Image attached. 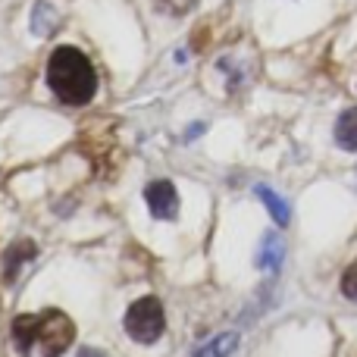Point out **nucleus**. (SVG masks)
Here are the masks:
<instances>
[{"label": "nucleus", "mask_w": 357, "mask_h": 357, "mask_svg": "<svg viewBox=\"0 0 357 357\" xmlns=\"http://www.w3.org/2000/svg\"><path fill=\"white\" fill-rule=\"evenodd\" d=\"M75 335V326L63 310H41V314H19L13 320V345L22 357L31 354V348H41L44 357H60L69 348Z\"/></svg>", "instance_id": "1"}, {"label": "nucleus", "mask_w": 357, "mask_h": 357, "mask_svg": "<svg viewBox=\"0 0 357 357\" xmlns=\"http://www.w3.org/2000/svg\"><path fill=\"white\" fill-rule=\"evenodd\" d=\"M47 85L63 104L82 107L98 91V75H94L91 60L82 50L56 47L47 63Z\"/></svg>", "instance_id": "2"}, {"label": "nucleus", "mask_w": 357, "mask_h": 357, "mask_svg": "<svg viewBox=\"0 0 357 357\" xmlns=\"http://www.w3.org/2000/svg\"><path fill=\"white\" fill-rule=\"evenodd\" d=\"M167 329V317H163V304L157 298H142L129 307L126 314V333L135 342H144V345H154L157 339Z\"/></svg>", "instance_id": "3"}, {"label": "nucleus", "mask_w": 357, "mask_h": 357, "mask_svg": "<svg viewBox=\"0 0 357 357\" xmlns=\"http://www.w3.org/2000/svg\"><path fill=\"white\" fill-rule=\"evenodd\" d=\"M144 201H148L151 213L157 220H176L178 216V195H176V185L173 182H151L144 188Z\"/></svg>", "instance_id": "4"}, {"label": "nucleus", "mask_w": 357, "mask_h": 357, "mask_svg": "<svg viewBox=\"0 0 357 357\" xmlns=\"http://www.w3.org/2000/svg\"><path fill=\"white\" fill-rule=\"evenodd\" d=\"M282 260H285V241H282V235H276V232L264 235V241H260V251H257V266L264 273H276L279 266H282Z\"/></svg>", "instance_id": "5"}, {"label": "nucleus", "mask_w": 357, "mask_h": 357, "mask_svg": "<svg viewBox=\"0 0 357 357\" xmlns=\"http://www.w3.org/2000/svg\"><path fill=\"white\" fill-rule=\"evenodd\" d=\"M238 348V333H220L195 348V357H229Z\"/></svg>", "instance_id": "6"}, {"label": "nucleus", "mask_w": 357, "mask_h": 357, "mask_svg": "<svg viewBox=\"0 0 357 357\" xmlns=\"http://www.w3.org/2000/svg\"><path fill=\"white\" fill-rule=\"evenodd\" d=\"M335 144L342 151H357V107L345 110L335 123Z\"/></svg>", "instance_id": "7"}, {"label": "nucleus", "mask_w": 357, "mask_h": 357, "mask_svg": "<svg viewBox=\"0 0 357 357\" xmlns=\"http://www.w3.org/2000/svg\"><path fill=\"white\" fill-rule=\"evenodd\" d=\"M254 195H257L260 201H264V207L270 210L273 220H276L279 226H289V213H291V210H289V204H285L282 197L276 195V191L266 188V185H257V188H254Z\"/></svg>", "instance_id": "8"}, {"label": "nucleus", "mask_w": 357, "mask_h": 357, "mask_svg": "<svg viewBox=\"0 0 357 357\" xmlns=\"http://www.w3.org/2000/svg\"><path fill=\"white\" fill-rule=\"evenodd\" d=\"M56 22H60V16H56V10L50 3H35V13H31V31L35 35H41V38H47V35H54V29H56Z\"/></svg>", "instance_id": "9"}, {"label": "nucleus", "mask_w": 357, "mask_h": 357, "mask_svg": "<svg viewBox=\"0 0 357 357\" xmlns=\"http://www.w3.org/2000/svg\"><path fill=\"white\" fill-rule=\"evenodd\" d=\"M35 257V245L31 241H19V245H13L10 251H6V279H16V266H22V260Z\"/></svg>", "instance_id": "10"}, {"label": "nucleus", "mask_w": 357, "mask_h": 357, "mask_svg": "<svg viewBox=\"0 0 357 357\" xmlns=\"http://www.w3.org/2000/svg\"><path fill=\"white\" fill-rule=\"evenodd\" d=\"M342 291H345V298L357 301V260L345 270V276H342Z\"/></svg>", "instance_id": "11"}, {"label": "nucleus", "mask_w": 357, "mask_h": 357, "mask_svg": "<svg viewBox=\"0 0 357 357\" xmlns=\"http://www.w3.org/2000/svg\"><path fill=\"white\" fill-rule=\"evenodd\" d=\"M195 3H197V0H157V6H160L163 13H173V16H182V13H188Z\"/></svg>", "instance_id": "12"}, {"label": "nucleus", "mask_w": 357, "mask_h": 357, "mask_svg": "<svg viewBox=\"0 0 357 357\" xmlns=\"http://www.w3.org/2000/svg\"><path fill=\"white\" fill-rule=\"evenodd\" d=\"M79 357H107L104 351H98V348H82Z\"/></svg>", "instance_id": "13"}]
</instances>
